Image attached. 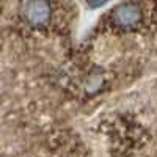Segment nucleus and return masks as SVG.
Masks as SVG:
<instances>
[{
    "label": "nucleus",
    "mask_w": 157,
    "mask_h": 157,
    "mask_svg": "<svg viewBox=\"0 0 157 157\" xmlns=\"http://www.w3.org/2000/svg\"><path fill=\"white\" fill-rule=\"evenodd\" d=\"M0 24V157H83L61 83Z\"/></svg>",
    "instance_id": "f257e3e1"
},
{
    "label": "nucleus",
    "mask_w": 157,
    "mask_h": 157,
    "mask_svg": "<svg viewBox=\"0 0 157 157\" xmlns=\"http://www.w3.org/2000/svg\"><path fill=\"white\" fill-rule=\"evenodd\" d=\"M141 21V10L137 3L127 2L116 6L112 13V22L120 29H134Z\"/></svg>",
    "instance_id": "f03ea898"
},
{
    "label": "nucleus",
    "mask_w": 157,
    "mask_h": 157,
    "mask_svg": "<svg viewBox=\"0 0 157 157\" xmlns=\"http://www.w3.org/2000/svg\"><path fill=\"white\" fill-rule=\"evenodd\" d=\"M107 2H109V0H88V5L91 8H99L102 5H105Z\"/></svg>",
    "instance_id": "7ed1b4c3"
}]
</instances>
